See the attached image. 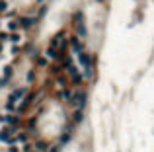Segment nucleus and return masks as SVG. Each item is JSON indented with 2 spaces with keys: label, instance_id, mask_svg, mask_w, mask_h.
<instances>
[{
  "label": "nucleus",
  "instance_id": "obj_1",
  "mask_svg": "<svg viewBox=\"0 0 154 152\" xmlns=\"http://www.w3.org/2000/svg\"><path fill=\"white\" fill-rule=\"evenodd\" d=\"M25 96H28V90H25V88H16L14 92L8 96V101H6V111L16 113V107H18L23 100H25Z\"/></svg>",
  "mask_w": 154,
  "mask_h": 152
},
{
  "label": "nucleus",
  "instance_id": "obj_2",
  "mask_svg": "<svg viewBox=\"0 0 154 152\" xmlns=\"http://www.w3.org/2000/svg\"><path fill=\"white\" fill-rule=\"evenodd\" d=\"M70 103H72L74 111H82V109H84V105H86V90H82V88H76V90H72Z\"/></svg>",
  "mask_w": 154,
  "mask_h": 152
},
{
  "label": "nucleus",
  "instance_id": "obj_3",
  "mask_svg": "<svg viewBox=\"0 0 154 152\" xmlns=\"http://www.w3.org/2000/svg\"><path fill=\"white\" fill-rule=\"evenodd\" d=\"M0 143H4V144H16V131L14 129H10V127H2L0 129Z\"/></svg>",
  "mask_w": 154,
  "mask_h": 152
},
{
  "label": "nucleus",
  "instance_id": "obj_4",
  "mask_svg": "<svg viewBox=\"0 0 154 152\" xmlns=\"http://www.w3.org/2000/svg\"><path fill=\"white\" fill-rule=\"evenodd\" d=\"M68 47H70V53H72L74 57H78V55L84 53V43H82V39H78L76 35H72L68 39Z\"/></svg>",
  "mask_w": 154,
  "mask_h": 152
},
{
  "label": "nucleus",
  "instance_id": "obj_5",
  "mask_svg": "<svg viewBox=\"0 0 154 152\" xmlns=\"http://www.w3.org/2000/svg\"><path fill=\"white\" fill-rule=\"evenodd\" d=\"M74 35L78 39H84L86 37V25H84V18L82 14H76V20H74Z\"/></svg>",
  "mask_w": 154,
  "mask_h": 152
},
{
  "label": "nucleus",
  "instance_id": "obj_6",
  "mask_svg": "<svg viewBox=\"0 0 154 152\" xmlns=\"http://www.w3.org/2000/svg\"><path fill=\"white\" fill-rule=\"evenodd\" d=\"M31 146H33V152H47L49 150V144L43 138H37L35 143H31Z\"/></svg>",
  "mask_w": 154,
  "mask_h": 152
},
{
  "label": "nucleus",
  "instance_id": "obj_7",
  "mask_svg": "<svg viewBox=\"0 0 154 152\" xmlns=\"http://www.w3.org/2000/svg\"><path fill=\"white\" fill-rule=\"evenodd\" d=\"M6 39H8V41L12 43L14 47H18V45H22V43H23V35H22L20 31H16V33H10V35L6 37Z\"/></svg>",
  "mask_w": 154,
  "mask_h": 152
},
{
  "label": "nucleus",
  "instance_id": "obj_8",
  "mask_svg": "<svg viewBox=\"0 0 154 152\" xmlns=\"http://www.w3.org/2000/svg\"><path fill=\"white\" fill-rule=\"evenodd\" d=\"M29 143V135L25 133V131H18V133H16V144H28Z\"/></svg>",
  "mask_w": 154,
  "mask_h": 152
},
{
  "label": "nucleus",
  "instance_id": "obj_9",
  "mask_svg": "<svg viewBox=\"0 0 154 152\" xmlns=\"http://www.w3.org/2000/svg\"><path fill=\"white\" fill-rule=\"evenodd\" d=\"M59 97H61L62 101H70V97H72V90H68V88L59 90Z\"/></svg>",
  "mask_w": 154,
  "mask_h": 152
},
{
  "label": "nucleus",
  "instance_id": "obj_10",
  "mask_svg": "<svg viewBox=\"0 0 154 152\" xmlns=\"http://www.w3.org/2000/svg\"><path fill=\"white\" fill-rule=\"evenodd\" d=\"M12 74H14V70H12V66H6V68H4V72H2V78H4V80H8L10 76H12Z\"/></svg>",
  "mask_w": 154,
  "mask_h": 152
},
{
  "label": "nucleus",
  "instance_id": "obj_11",
  "mask_svg": "<svg viewBox=\"0 0 154 152\" xmlns=\"http://www.w3.org/2000/svg\"><path fill=\"white\" fill-rule=\"evenodd\" d=\"M37 65H39V66H47V65H49V59H47V55H45V57H39V59H37Z\"/></svg>",
  "mask_w": 154,
  "mask_h": 152
},
{
  "label": "nucleus",
  "instance_id": "obj_12",
  "mask_svg": "<svg viewBox=\"0 0 154 152\" xmlns=\"http://www.w3.org/2000/svg\"><path fill=\"white\" fill-rule=\"evenodd\" d=\"M70 140V133L66 131V133H62V137H61V140H59V144H65V143H68Z\"/></svg>",
  "mask_w": 154,
  "mask_h": 152
},
{
  "label": "nucleus",
  "instance_id": "obj_13",
  "mask_svg": "<svg viewBox=\"0 0 154 152\" xmlns=\"http://www.w3.org/2000/svg\"><path fill=\"white\" fill-rule=\"evenodd\" d=\"M72 119H74L76 123H78V121H82V111H74V117H72Z\"/></svg>",
  "mask_w": 154,
  "mask_h": 152
},
{
  "label": "nucleus",
  "instance_id": "obj_14",
  "mask_svg": "<svg viewBox=\"0 0 154 152\" xmlns=\"http://www.w3.org/2000/svg\"><path fill=\"white\" fill-rule=\"evenodd\" d=\"M33 78H35V74H33V72H29V74H28V76H25V80H28V82H31V80H33Z\"/></svg>",
  "mask_w": 154,
  "mask_h": 152
},
{
  "label": "nucleus",
  "instance_id": "obj_15",
  "mask_svg": "<svg viewBox=\"0 0 154 152\" xmlns=\"http://www.w3.org/2000/svg\"><path fill=\"white\" fill-rule=\"evenodd\" d=\"M10 152H20V150H18V146H16V144H12V146H10Z\"/></svg>",
  "mask_w": 154,
  "mask_h": 152
},
{
  "label": "nucleus",
  "instance_id": "obj_16",
  "mask_svg": "<svg viewBox=\"0 0 154 152\" xmlns=\"http://www.w3.org/2000/svg\"><path fill=\"white\" fill-rule=\"evenodd\" d=\"M37 2H47V0H37Z\"/></svg>",
  "mask_w": 154,
  "mask_h": 152
}]
</instances>
